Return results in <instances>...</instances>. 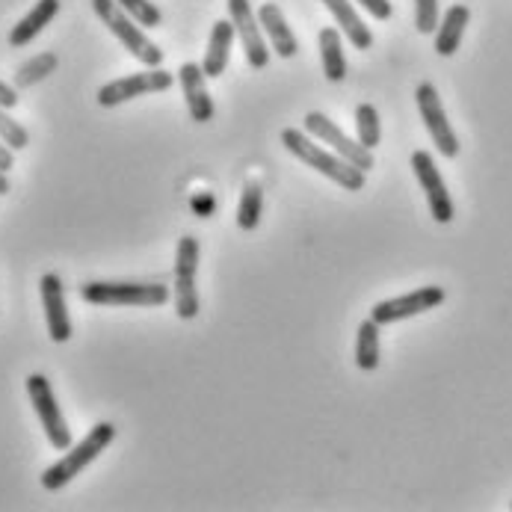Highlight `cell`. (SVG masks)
I'll return each instance as SVG.
<instances>
[{
    "label": "cell",
    "mask_w": 512,
    "mask_h": 512,
    "mask_svg": "<svg viewBox=\"0 0 512 512\" xmlns=\"http://www.w3.org/2000/svg\"><path fill=\"white\" fill-rule=\"evenodd\" d=\"M282 146L288 148L293 157H299L305 166H311L314 172L326 175L329 181H335L338 187H344L350 193H359L365 187L367 172H362L359 166H353L350 160H344L341 154L320 148L311 140V134H305L299 128H285L282 131Z\"/></svg>",
    "instance_id": "obj_1"
},
{
    "label": "cell",
    "mask_w": 512,
    "mask_h": 512,
    "mask_svg": "<svg viewBox=\"0 0 512 512\" xmlns=\"http://www.w3.org/2000/svg\"><path fill=\"white\" fill-rule=\"evenodd\" d=\"M116 441V427L110 424V421H101V424H95L89 433H86V439L72 444L69 450H63V456L54 462V465H48L45 468V474H42V489H48V492H60L63 486H69L74 477H80L110 444Z\"/></svg>",
    "instance_id": "obj_2"
},
{
    "label": "cell",
    "mask_w": 512,
    "mask_h": 512,
    "mask_svg": "<svg viewBox=\"0 0 512 512\" xmlns=\"http://www.w3.org/2000/svg\"><path fill=\"white\" fill-rule=\"evenodd\" d=\"M92 9L104 21V27L122 42V48L131 57H137L146 69H157L163 63V51L148 39L146 33H143V27L116 0H92Z\"/></svg>",
    "instance_id": "obj_3"
},
{
    "label": "cell",
    "mask_w": 512,
    "mask_h": 512,
    "mask_svg": "<svg viewBox=\"0 0 512 512\" xmlns=\"http://www.w3.org/2000/svg\"><path fill=\"white\" fill-rule=\"evenodd\" d=\"M172 291L166 285L140 282H86L80 299L89 305H131V308H160L169 302Z\"/></svg>",
    "instance_id": "obj_4"
},
{
    "label": "cell",
    "mask_w": 512,
    "mask_h": 512,
    "mask_svg": "<svg viewBox=\"0 0 512 512\" xmlns=\"http://www.w3.org/2000/svg\"><path fill=\"white\" fill-rule=\"evenodd\" d=\"M27 394H30V403H33V412L45 430V436L51 441L54 450H69L72 447V430H69V421L54 397V388L48 382V376L42 373H30L27 376Z\"/></svg>",
    "instance_id": "obj_5"
},
{
    "label": "cell",
    "mask_w": 512,
    "mask_h": 512,
    "mask_svg": "<svg viewBox=\"0 0 512 512\" xmlns=\"http://www.w3.org/2000/svg\"><path fill=\"white\" fill-rule=\"evenodd\" d=\"M196 273H199V240L184 234L175 252V314L181 320H193L199 314V293H196Z\"/></svg>",
    "instance_id": "obj_6"
},
{
    "label": "cell",
    "mask_w": 512,
    "mask_h": 512,
    "mask_svg": "<svg viewBox=\"0 0 512 512\" xmlns=\"http://www.w3.org/2000/svg\"><path fill=\"white\" fill-rule=\"evenodd\" d=\"M175 74H169L166 69H146V72L128 74L119 80H110L98 89V104L101 107H119L125 101H134L140 95H154V92H166L172 89Z\"/></svg>",
    "instance_id": "obj_7"
},
{
    "label": "cell",
    "mask_w": 512,
    "mask_h": 512,
    "mask_svg": "<svg viewBox=\"0 0 512 512\" xmlns=\"http://www.w3.org/2000/svg\"><path fill=\"white\" fill-rule=\"evenodd\" d=\"M444 299H447L444 288H439V285H427V288H418V291L406 293V296H394V299L376 302V305L370 308V317H373L379 326H391V323H400V320H409V317H418V314H424V311L439 308Z\"/></svg>",
    "instance_id": "obj_8"
},
{
    "label": "cell",
    "mask_w": 512,
    "mask_h": 512,
    "mask_svg": "<svg viewBox=\"0 0 512 512\" xmlns=\"http://www.w3.org/2000/svg\"><path fill=\"white\" fill-rule=\"evenodd\" d=\"M415 101H418V110H421V119H424V128L427 134L433 137V146L439 148L441 157H456L459 154V140H456V131L450 128L447 122V113L441 107L439 89L433 83H421L415 89Z\"/></svg>",
    "instance_id": "obj_9"
},
{
    "label": "cell",
    "mask_w": 512,
    "mask_h": 512,
    "mask_svg": "<svg viewBox=\"0 0 512 512\" xmlns=\"http://www.w3.org/2000/svg\"><path fill=\"white\" fill-rule=\"evenodd\" d=\"M305 134H311L314 140L332 146L335 154H341L344 160H350V163L359 166L362 172H370V169H373V151L362 146L359 140L347 137L329 116H323V113H308V116H305Z\"/></svg>",
    "instance_id": "obj_10"
},
{
    "label": "cell",
    "mask_w": 512,
    "mask_h": 512,
    "mask_svg": "<svg viewBox=\"0 0 512 512\" xmlns=\"http://www.w3.org/2000/svg\"><path fill=\"white\" fill-rule=\"evenodd\" d=\"M228 3V18L234 24V33L240 36V45H243V54H246V63L252 69H267L270 63V48L264 42V30L258 24V15L252 12V3L249 0H225Z\"/></svg>",
    "instance_id": "obj_11"
},
{
    "label": "cell",
    "mask_w": 512,
    "mask_h": 512,
    "mask_svg": "<svg viewBox=\"0 0 512 512\" xmlns=\"http://www.w3.org/2000/svg\"><path fill=\"white\" fill-rule=\"evenodd\" d=\"M412 172H415V178H418V184H421V190H424V196H427V205H430L433 220L439 222V225H447V222L453 220L456 211H453V199H450V193H447V184H444V178H441L433 154L424 151V148L415 151V154H412Z\"/></svg>",
    "instance_id": "obj_12"
},
{
    "label": "cell",
    "mask_w": 512,
    "mask_h": 512,
    "mask_svg": "<svg viewBox=\"0 0 512 512\" xmlns=\"http://www.w3.org/2000/svg\"><path fill=\"white\" fill-rule=\"evenodd\" d=\"M42 293V305H45V323H48V335L54 344H66L72 338V317H69V305H66V291H63V279L57 273H45L39 282Z\"/></svg>",
    "instance_id": "obj_13"
},
{
    "label": "cell",
    "mask_w": 512,
    "mask_h": 512,
    "mask_svg": "<svg viewBox=\"0 0 512 512\" xmlns=\"http://www.w3.org/2000/svg\"><path fill=\"white\" fill-rule=\"evenodd\" d=\"M178 80H181V92H184L190 119L199 122V125L211 122L217 110H214V98L208 95V86H205L208 74L202 72V66L199 63H184L178 69Z\"/></svg>",
    "instance_id": "obj_14"
},
{
    "label": "cell",
    "mask_w": 512,
    "mask_h": 512,
    "mask_svg": "<svg viewBox=\"0 0 512 512\" xmlns=\"http://www.w3.org/2000/svg\"><path fill=\"white\" fill-rule=\"evenodd\" d=\"M258 24H261L264 36L270 39L273 54H279L282 60H291L293 54L299 51V42H296L293 30L288 27L282 9H279L276 3H264V6L258 9Z\"/></svg>",
    "instance_id": "obj_15"
},
{
    "label": "cell",
    "mask_w": 512,
    "mask_h": 512,
    "mask_svg": "<svg viewBox=\"0 0 512 512\" xmlns=\"http://www.w3.org/2000/svg\"><path fill=\"white\" fill-rule=\"evenodd\" d=\"M60 0H39L12 30H9V45L12 48H24V45H30L57 15H60Z\"/></svg>",
    "instance_id": "obj_16"
},
{
    "label": "cell",
    "mask_w": 512,
    "mask_h": 512,
    "mask_svg": "<svg viewBox=\"0 0 512 512\" xmlns=\"http://www.w3.org/2000/svg\"><path fill=\"white\" fill-rule=\"evenodd\" d=\"M323 6L332 12V18L338 21L341 33L353 42V48H356V51H367V48H373V33H370V27H367L365 21L359 18V12L353 9V3H350V0H323Z\"/></svg>",
    "instance_id": "obj_17"
},
{
    "label": "cell",
    "mask_w": 512,
    "mask_h": 512,
    "mask_svg": "<svg viewBox=\"0 0 512 512\" xmlns=\"http://www.w3.org/2000/svg\"><path fill=\"white\" fill-rule=\"evenodd\" d=\"M231 45H234V24H231V18L228 21H217L211 27L208 51H205V60H202V72L208 74L211 80L225 74V69H228Z\"/></svg>",
    "instance_id": "obj_18"
},
{
    "label": "cell",
    "mask_w": 512,
    "mask_h": 512,
    "mask_svg": "<svg viewBox=\"0 0 512 512\" xmlns=\"http://www.w3.org/2000/svg\"><path fill=\"white\" fill-rule=\"evenodd\" d=\"M468 21H471V9L465 3H453L444 12L439 30H436V51H439L441 57H453L459 51Z\"/></svg>",
    "instance_id": "obj_19"
},
{
    "label": "cell",
    "mask_w": 512,
    "mask_h": 512,
    "mask_svg": "<svg viewBox=\"0 0 512 512\" xmlns=\"http://www.w3.org/2000/svg\"><path fill=\"white\" fill-rule=\"evenodd\" d=\"M317 45H320L323 74H326L332 83H341V80L347 77V57H344V48H341V30L323 27L320 36H317Z\"/></svg>",
    "instance_id": "obj_20"
},
{
    "label": "cell",
    "mask_w": 512,
    "mask_h": 512,
    "mask_svg": "<svg viewBox=\"0 0 512 512\" xmlns=\"http://www.w3.org/2000/svg\"><path fill=\"white\" fill-rule=\"evenodd\" d=\"M57 66H60V57H57L54 51H42V54L30 57V60L21 63L18 72H15V89H30V86H36V83H42L48 74L57 72Z\"/></svg>",
    "instance_id": "obj_21"
},
{
    "label": "cell",
    "mask_w": 512,
    "mask_h": 512,
    "mask_svg": "<svg viewBox=\"0 0 512 512\" xmlns=\"http://www.w3.org/2000/svg\"><path fill=\"white\" fill-rule=\"evenodd\" d=\"M379 323L373 317H367L359 323V335H356V365L362 370H376L379 367Z\"/></svg>",
    "instance_id": "obj_22"
},
{
    "label": "cell",
    "mask_w": 512,
    "mask_h": 512,
    "mask_svg": "<svg viewBox=\"0 0 512 512\" xmlns=\"http://www.w3.org/2000/svg\"><path fill=\"white\" fill-rule=\"evenodd\" d=\"M261 214H264V190L258 184H249L237 205V225L243 231H255L261 222Z\"/></svg>",
    "instance_id": "obj_23"
},
{
    "label": "cell",
    "mask_w": 512,
    "mask_h": 512,
    "mask_svg": "<svg viewBox=\"0 0 512 512\" xmlns=\"http://www.w3.org/2000/svg\"><path fill=\"white\" fill-rule=\"evenodd\" d=\"M356 140L365 148H373L382 143V122L373 104H359L356 107Z\"/></svg>",
    "instance_id": "obj_24"
},
{
    "label": "cell",
    "mask_w": 512,
    "mask_h": 512,
    "mask_svg": "<svg viewBox=\"0 0 512 512\" xmlns=\"http://www.w3.org/2000/svg\"><path fill=\"white\" fill-rule=\"evenodd\" d=\"M140 27H160L163 24V12L151 3V0H116Z\"/></svg>",
    "instance_id": "obj_25"
},
{
    "label": "cell",
    "mask_w": 512,
    "mask_h": 512,
    "mask_svg": "<svg viewBox=\"0 0 512 512\" xmlns=\"http://www.w3.org/2000/svg\"><path fill=\"white\" fill-rule=\"evenodd\" d=\"M0 140L12 148V151H21V148L30 146L27 128H24L21 122H15V119L9 116V110H3V107H0Z\"/></svg>",
    "instance_id": "obj_26"
},
{
    "label": "cell",
    "mask_w": 512,
    "mask_h": 512,
    "mask_svg": "<svg viewBox=\"0 0 512 512\" xmlns=\"http://www.w3.org/2000/svg\"><path fill=\"white\" fill-rule=\"evenodd\" d=\"M439 0H415V27L418 33L430 36L439 30Z\"/></svg>",
    "instance_id": "obj_27"
},
{
    "label": "cell",
    "mask_w": 512,
    "mask_h": 512,
    "mask_svg": "<svg viewBox=\"0 0 512 512\" xmlns=\"http://www.w3.org/2000/svg\"><path fill=\"white\" fill-rule=\"evenodd\" d=\"M353 3H359L362 9H367L376 21H388V18H391V12H394L388 0H353Z\"/></svg>",
    "instance_id": "obj_28"
},
{
    "label": "cell",
    "mask_w": 512,
    "mask_h": 512,
    "mask_svg": "<svg viewBox=\"0 0 512 512\" xmlns=\"http://www.w3.org/2000/svg\"><path fill=\"white\" fill-rule=\"evenodd\" d=\"M0 107H3V110L18 107V89L9 86V83H3V80H0Z\"/></svg>",
    "instance_id": "obj_29"
},
{
    "label": "cell",
    "mask_w": 512,
    "mask_h": 512,
    "mask_svg": "<svg viewBox=\"0 0 512 512\" xmlns=\"http://www.w3.org/2000/svg\"><path fill=\"white\" fill-rule=\"evenodd\" d=\"M12 166H15V154H12V148L0 140V169H3V172H9Z\"/></svg>",
    "instance_id": "obj_30"
},
{
    "label": "cell",
    "mask_w": 512,
    "mask_h": 512,
    "mask_svg": "<svg viewBox=\"0 0 512 512\" xmlns=\"http://www.w3.org/2000/svg\"><path fill=\"white\" fill-rule=\"evenodd\" d=\"M12 190V184H9V178H6V172L0 169V196H6Z\"/></svg>",
    "instance_id": "obj_31"
}]
</instances>
